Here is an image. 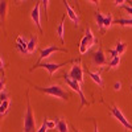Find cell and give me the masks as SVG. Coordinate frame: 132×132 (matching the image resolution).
Listing matches in <instances>:
<instances>
[{"mask_svg":"<svg viewBox=\"0 0 132 132\" xmlns=\"http://www.w3.org/2000/svg\"><path fill=\"white\" fill-rule=\"evenodd\" d=\"M36 90L44 93V94H48V95H52V96H56V98H60L62 101H69V94L66 93L60 85H52V86H48V87H42V86H37V85H32Z\"/></svg>","mask_w":132,"mask_h":132,"instance_id":"1","label":"cell"},{"mask_svg":"<svg viewBox=\"0 0 132 132\" xmlns=\"http://www.w3.org/2000/svg\"><path fill=\"white\" fill-rule=\"evenodd\" d=\"M24 132H37L36 120H35V116H33L30 101H29V91H27V112L24 116Z\"/></svg>","mask_w":132,"mask_h":132,"instance_id":"2","label":"cell"},{"mask_svg":"<svg viewBox=\"0 0 132 132\" xmlns=\"http://www.w3.org/2000/svg\"><path fill=\"white\" fill-rule=\"evenodd\" d=\"M63 81L66 82V85H68L69 87H71V90H74L77 94L79 95V98H81V106H79V110H81L83 106H89V102L86 101V98H85V95H83V91H82V89H81V83H79V82L70 79V77H69L68 74H63Z\"/></svg>","mask_w":132,"mask_h":132,"instance_id":"3","label":"cell"},{"mask_svg":"<svg viewBox=\"0 0 132 132\" xmlns=\"http://www.w3.org/2000/svg\"><path fill=\"white\" fill-rule=\"evenodd\" d=\"M70 62H74V60H70V61H66V62H62V63H50V62H42L40 65H36V66H33V68L30 69V71H33L35 69H38V68H42V69H46L49 71V75L52 77L54 71H57L58 69H61L62 66H66L68 63Z\"/></svg>","mask_w":132,"mask_h":132,"instance_id":"4","label":"cell"},{"mask_svg":"<svg viewBox=\"0 0 132 132\" xmlns=\"http://www.w3.org/2000/svg\"><path fill=\"white\" fill-rule=\"evenodd\" d=\"M111 114H112V116L115 118V119H118L120 123L123 124V127L124 128H127V129H129V131H132V124L128 122V120L126 119V116L123 115V112L120 111V110L116 107V106H112L111 107Z\"/></svg>","mask_w":132,"mask_h":132,"instance_id":"5","label":"cell"},{"mask_svg":"<svg viewBox=\"0 0 132 132\" xmlns=\"http://www.w3.org/2000/svg\"><path fill=\"white\" fill-rule=\"evenodd\" d=\"M68 75L70 77V79L82 83V82H83V70H82V66H81L79 63H74V65L71 66L70 73H69Z\"/></svg>","mask_w":132,"mask_h":132,"instance_id":"6","label":"cell"},{"mask_svg":"<svg viewBox=\"0 0 132 132\" xmlns=\"http://www.w3.org/2000/svg\"><path fill=\"white\" fill-rule=\"evenodd\" d=\"M54 52H63V53H68V49L58 48V46H54V45L48 46V48H45V49H41V52H40V60H38V62H37L36 65H40V63H41V61H42L44 58L49 57L50 54H52V53H54Z\"/></svg>","mask_w":132,"mask_h":132,"instance_id":"7","label":"cell"},{"mask_svg":"<svg viewBox=\"0 0 132 132\" xmlns=\"http://www.w3.org/2000/svg\"><path fill=\"white\" fill-rule=\"evenodd\" d=\"M40 3L41 2H38L36 5H35V8L32 9V13H30V17H32V20L35 21V24H36V27H37V29L40 30V33H42V28H41V21H40Z\"/></svg>","mask_w":132,"mask_h":132,"instance_id":"8","label":"cell"},{"mask_svg":"<svg viewBox=\"0 0 132 132\" xmlns=\"http://www.w3.org/2000/svg\"><path fill=\"white\" fill-rule=\"evenodd\" d=\"M127 49V44L126 42H122V41H119L116 44V46L115 49H108V53L111 54V57H119V54H123Z\"/></svg>","mask_w":132,"mask_h":132,"instance_id":"9","label":"cell"},{"mask_svg":"<svg viewBox=\"0 0 132 132\" xmlns=\"http://www.w3.org/2000/svg\"><path fill=\"white\" fill-rule=\"evenodd\" d=\"M93 62H94V65H96V66H102V65H106V63H107L106 56H104V53H103L102 49H98V50L94 53Z\"/></svg>","mask_w":132,"mask_h":132,"instance_id":"10","label":"cell"},{"mask_svg":"<svg viewBox=\"0 0 132 132\" xmlns=\"http://www.w3.org/2000/svg\"><path fill=\"white\" fill-rule=\"evenodd\" d=\"M63 3V5H65V8H66V13H68V16L70 17V20L74 23V25L75 27H78V23H79V19H78V16H77V13H75V11L70 7V4L68 3V2H62Z\"/></svg>","mask_w":132,"mask_h":132,"instance_id":"11","label":"cell"},{"mask_svg":"<svg viewBox=\"0 0 132 132\" xmlns=\"http://www.w3.org/2000/svg\"><path fill=\"white\" fill-rule=\"evenodd\" d=\"M16 49L20 53H23V54H29V52H28V42L25 40H23L21 36H19L16 38Z\"/></svg>","mask_w":132,"mask_h":132,"instance_id":"12","label":"cell"},{"mask_svg":"<svg viewBox=\"0 0 132 132\" xmlns=\"http://www.w3.org/2000/svg\"><path fill=\"white\" fill-rule=\"evenodd\" d=\"M104 17L106 16H103L99 11H96L95 12V20H96V25H98V28H99V30H101L102 33H104Z\"/></svg>","mask_w":132,"mask_h":132,"instance_id":"13","label":"cell"},{"mask_svg":"<svg viewBox=\"0 0 132 132\" xmlns=\"http://www.w3.org/2000/svg\"><path fill=\"white\" fill-rule=\"evenodd\" d=\"M87 74L90 75V78H91L98 86L103 87V79H102V77H101V74H99V73H93V71H90V70H87Z\"/></svg>","mask_w":132,"mask_h":132,"instance_id":"14","label":"cell"},{"mask_svg":"<svg viewBox=\"0 0 132 132\" xmlns=\"http://www.w3.org/2000/svg\"><path fill=\"white\" fill-rule=\"evenodd\" d=\"M63 20H65V17H62L61 23H60V25H58V28H57V36L60 37L61 44L65 42V25H63L65 23H63Z\"/></svg>","mask_w":132,"mask_h":132,"instance_id":"15","label":"cell"},{"mask_svg":"<svg viewBox=\"0 0 132 132\" xmlns=\"http://www.w3.org/2000/svg\"><path fill=\"white\" fill-rule=\"evenodd\" d=\"M87 50H89V42H87V37L83 36V38L81 40V44H79V53L85 54V53H87Z\"/></svg>","mask_w":132,"mask_h":132,"instance_id":"16","label":"cell"},{"mask_svg":"<svg viewBox=\"0 0 132 132\" xmlns=\"http://www.w3.org/2000/svg\"><path fill=\"white\" fill-rule=\"evenodd\" d=\"M57 131L58 132H69L68 123H66L63 119H57Z\"/></svg>","mask_w":132,"mask_h":132,"instance_id":"17","label":"cell"},{"mask_svg":"<svg viewBox=\"0 0 132 132\" xmlns=\"http://www.w3.org/2000/svg\"><path fill=\"white\" fill-rule=\"evenodd\" d=\"M85 36L87 37V42H89V48H91V46L94 45V42H95V37H94V35H93V32H91V29H90V28H87V29H86V32H85Z\"/></svg>","mask_w":132,"mask_h":132,"instance_id":"18","label":"cell"},{"mask_svg":"<svg viewBox=\"0 0 132 132\" xmlns=\"http://www.w3.org/2000/svg\"><path fill=\"white\" fill-rule=\"evenodd\" d=\"M36 44H37V37L33 36V37L28 41V52H29V54H30V53H35V50H36Z\"/></svg>","mask_w":132,"mask_h":132,"instance_id":"19","label":"cell"},{"mask_svg":"<svg viewBox=\"0 0 132 132\" xmlns=\"http://www.w3.org/2000/svg\"><path fill=\"white\" fill-rule=\"evenodd\" d=\"M114 24H119L122 27H132V19H118L114 20Z\"/></svg>","mask_w":132,"mask_h":132,"instance_id":"20","label":"cell"},{"mask_svg":"<svg viewBox=\"0 0 132 132\" xmlns=\"http://www.w3.org/2000/svg\"><path fill=\"white\" fill-rule=\"evenodd\" d=\"M9 104H11L9 99H8V101H4V102H2V106H0V114H2V116L7 114V111H8V107H9Z\"/></svg>","mask_w":132,"mask_h":132,"instance_id":"21","label":"cell"},{"mask_svg":"<svg viewBox=\"0 0 132 132\" xmlns=\"http://www.w3.org/2000/svg\"><path fill=\"white\" fill-rule=\"evenodd\" d=\"M114 24V20H112V15L111 13H108V16L104 17V29L106 28H110Z\"/></svg>","mask_w":132,"mask_h":132,"instance_id":"22","label":"cell"},{"mask_svg":"<svg viewBox=\"0 0 132 132\" xmlns=\"http://www.w3.org/2000/svg\"><path fill=\"white\" fill-rule=\"evenodd\" d=\"M119 63H120V58L119 57H114V58H111V61L107 63V66H108V69H112V68H115V66H118Z\"/></svg>","mask_w":132,"mask_h":132,"instance_id":"23","label":"cell"},{"mask_svg":"<svg viewBox=\"0 0 132 132\" xmlns=\"http://www.w3.org/2000/svg\"><path fill=\"white\" fill-rule=\"evenodd\" d=\"M44 122H45V124H46V127H48L49 129H52V128H57V119H56V120L45 119Z\"/></svg>","mask_w":132,"mask_h":132,"instance_id":"24","label":"cell"},{"mask_svg":"<svg viewBox=\"0 0 132 132\" xmlns=\"http://www.w3.org/2000/svg\"><path fill=\"white\" fill-rule=\"evenodd\" d=\"M5 9H7V3L5 2H2V4H0V12H2V21L4 20L5 17Z\"/></svg>","mask_w":132,"mask_h":132,"instance_id":"25","label":"cell"},{"mask_svg":"<svg viewBox=\"0 0 132 132\" xmlns=\"http://www.w3.org/2000/svg\"><path fill=\"white\" fill-rule=\"evenodd\" d=\"M0 98H2V102H4V101H8V94H7L5 89H4V90H2V94H0Z\"/></svg>","mask_w":132,"mask_h":132,"instance_id":"26","label":"cell"},{"mask_svg":"<svg viewBox=\"0 0 132 132\" xmlns=\"http://www.w3.org/2000/svg\"><path fill=\"white\" fill-rule=\"evenodd\" d=\"M48 129H49V128L46 127V124H45V122H42V126H41V127H40V128L37 129V132H46Z\"/></svg>","mask_w":132,"mask_h":132,"instance_id":"27","label":"cell"},{"mask_svg":"<svg viewBox=\"0 0 132 132\" xmlns=\"http://www.w3.org/2000/svg\"><path fill=\"white\" fill-rule=\"evenodd\" d=\"M42 3V5H44V9H45V19L48 20V15H46V11H48V4H49V2L48 0H44V2H41Z\"/></svg>","mask_w":132,"mask_h":132,"instance_id":"28","label":"cell"},{"mask_svg":"<svg viewBox=\"0 0 132 132\" xmlns=\"http://www.w3.org/2000/svg\"><path fill=\"white\" fill-rule=\"evenodd\" d=\"M120 89H122V83H120V82H115L114 83V90L115 91H119Z\"/></svg>","mask_w":132,"mask_h":132,"instance_id":"29","label":"cell"},{"mask_svg":"<svg viewBox=\"0 0 132 132\" xmlns=\"http://www.w3.org/2000/svg\"><path fill=\"white\" fill-rule=\"evenodd\" d=\"M123 8L127 11V12H128L129 15H132V7H129L128 4H124V5H123Z\"/></svg>","mask_w":132,"mask_h":132,"instance_id":"30","label":"cell"},{"mask_svg":"<svg viewBox=\"0 0 132 132\" xmlns=\"http://www.w3.org/2000/svg\"><path fill=\"white\" fill-rule=\"evenodd\" d=\"M123 3H126V2H123V0H122V2H118V0H116V2H114V5H115V7H118V5L123 4Z\"/></svg>","mask_w":132,"mask_h":132,"instance_id":"31","label":"cell"},{"mask_svg":"<svg viewBox=\"0 0 132 132\" xmlns=\"http://www.w3.org/2000/svg\"><path fill=\"white\" fill-rule=\"evenodd\" d=\"M94 132H99V131H98V126H96V123H94Z\"/></svg>","mask_w":132,"mask_h":132,"instance_id":"32","label":"cell"},{"mask_svg":"<svg viewBox=\"0 0 132 132\" xmlns=\"http://www.w3.org/2000/svg\"><path fill=\"white\" fill-rule=\"evenodd\" d=\"M73 129H74V132H79V131H78V129H77V128H75L74 126H73Z\"/></svg>","mask_w":132,"mask_h":132,"instance_id":"33","label":"cell"},{"mask_svg":"<svg viewBox=\"0 0 132 132\" xmlns=\"http://www.w3.org/2000/svg\"><path fill=\"white\" fill-rule=\"evenodd\" d=\"M127 3H129L128 5H129V7H132V0H129V2H127Z\"/></svg>","mask_w":132,"mask_h":132,"instance_id":"34","label":"cell"}]
</instances>
